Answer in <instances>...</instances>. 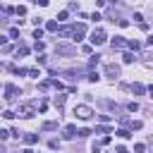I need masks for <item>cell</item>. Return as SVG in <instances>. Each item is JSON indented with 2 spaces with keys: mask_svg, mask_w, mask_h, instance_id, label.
Here are the masks:
<instances>
[{
  "mask_svg": "<svg viewBox=\"0 0 153 153\" xmlns=\"http://www.w3.org/2000/svg\"><path fill=\"white\" fill-rule=\"evenodd\" d=\"M74 115H76L79 120H91V117H93L96 112H93V110H91L88 105H76V108H74Z\"/></svg>",
  "mask_w": 153,
  "mask_h": 153,
  "instance_id": "6da1fadb",
  "label": "cell"
},
{
  "mask_svg": "<svg viewBox=\"0 0 153 153\" xmlns=\"http://www.w3.org/2000/svg\"><path fill=\"white\" fill-rule=\"evenodd\" d=\"M105 41H108L105 31H103V29H93V33H91V43H93V45H103Z\"/></svg>",
  "mask_w": 153,
  "mask_h": 153,
  "instance_id": "7a4b0ae2",
  "label": "cell"
},
{
  "mask_svg": "<svg viewBox=\"0 0 153 153\" xmlns=\"http://www.w3.org/2000/svg\"><path fill=\"white\" fill-rule=\"evenodd\" d=\"M55 53H57V55H74L76 50H74V45H69V43H57V45H55Z\"/></svg>",
  "mask_w": 153,
  "mask_h": 153,
  "instance_id": "3957f363",
  "label": "cell"
},
{
  "mask_svg": "<svg viewBox=\"0 0 153 153\" xmlns=\"http://www.w3.org/2000/svg\"><path fill=\"white\" fill-rule=\"evenodd\" d=\"M84 33H86V24H74V26H72V38H74V41H81Z\"/></svg>",
  "mask_w": 153,
  "mask_h": 153,
  "instance_id": "277c9868",
  "label": "cell"
},
{
  "mask_svg": "<svg viewBox=\"0 0 153 153\" xmlns=\"http://www.w3.org/2000/svg\"><path fill=\"white\" fill-rule=\"evenodd\" d=\"M105 76L117 79V76H120V67H117V65H112V62H105Z\"/></svg>",
  "mask_w": 153,
  "mask_h": 153,
  "instance_id": "5b68a950",
  "label": "cell"
},
{
  "mask_svg": "<svg viewBox=\"0 0 153 153\" xmlns=\"http://www.w3.org/2000/svg\"><path fill=\"white\" fill-rule=\"evenodd\" d=\"M17 93H22V91H19L14 84H7V86H5V100H14Z\"/></svg>",
  "mask_w": 153,
  "mask_h": 153,
  "instance_id": "8992f818",
  "label": "cell"
},
{
  "mask_svg": "<svg viewBox=\"0 0 153 153\" xmlns=\"http://www.w3.org/2000/svg\"><path fill=\"white\" fill-rule=\"evenodd\" d=\"M17 115H22V117H33V105H29V103H24V105H19V110H17Z\"/></svg>",
  "mask_w": 153,
  "mask_h": 153,
  "instance_id": "52a82bcc",
  "label": "cell"
},
{
  "mask_svg": "<svg viewBox=\"0 0 153 153\" xmlns=\"http://www.w3.org/2000/svg\"><path fill=\"white\" fill-rule=\"evenodd\" d=\"M129 41H124V36H115L112 38V48H127Z\"/></svg>",
  "mask_w": 153,
  "mask_h": 153,
  "instance_id": "ba28073f",
  "label": "cell"
},
{
  "mask_svg": "<svg viewBox=\"0 0 153 153\" xmlns=\"http://www.w3.org/2000/svg\"><path fill=\"white\" fill-rule=\"evenodd\" d=\"M76 134H79V131H76V127H74V124H67V127H65V134H62V136H65V139H74Z\"/></svg>",
  "mask_w": 153,
  "mask_h": 153,
  "instance_id": "9c48e42d",
  "label": "cell"
},
{
  "mask_svg": "<svg viewBox=\"0 0 153 153\" xmlns=\"http://www.w3.org/2000/svg\"><path fill=\"white\" fill-rule=\"evenodd\" d=\"M36 141H38V136H36V134H24V143H29V146H33Z\"/></svg>",
  "mask_w": 153,
  "mask_h": 153,
  "instance_id": "30bf717a",
  "label": "cell"
},
{
  "mask_svg": "<svg viewBox=\"0 0 153 153\" xmlns=\"http://www.w3.org/2000/svg\"><path fill=\"white\" fill-rule=\"evenodd\" d=\"M53 129H57V122H43V131H53Z\"/></svg>",
  "mask_w": 153,
  "mask_h": 153,
  "instance_id": "8fae6325",
  "label": "cell"
},
{
  "mask_svg": "<svg viewBox=\"0 0 153 153\" xmlns=\"http://www.w3.org/2000/svg\"><path fill=\"white\" fill-rule=\"evenodd\" d=\"M53 103H55V108H62V105H65V96H55Z\"/></svg>",
  "mask_w": 153,
  "mask_h": 153,
  "instance_id": "7c38bea8",
  "label": "cell"
},
{
  "mask_svg": "<svg viewBox=\"0 0 153 153\" xmlns=\"http://www.w3.org/2000/svg\"><path fill=\"white\" fill-rule=\"evenodd\" d=\"M19 55H22V57L29 55V48H26V45H19V48H17V57H19Z\"/></svg>",
  "mask_w": 153,
  "mask_h": 153,
  "instance_id": "4fadbf2b",
  "label": "cell"
},
{
  "mask_svg": "<svg viewBox=\"0 0 153 153\" xmlns=\"http://www.w3.org/2000/svg\"><path fill=\"white\" fill-rule=\"evenodd\" d=\"M115 134H117V136H120V139H129V136H131V134H129V131H127V129H117V131H115Z\"/></svg>",
  "mask_w": 153,
  "mask_h": 153,
  "instance_id": "5bb4252c",
  "label": "cell"
},
{
  "mask_svg": "<svg viewBox=\"0 0 153 153\" xmlns=\"http://www.w3.org/2000/svg\"><path fill=\"white\" fill-rule=\"evenodd\" d=\"M45 29H48V31H57V22H53V19H50V22L45 24Z\"/></svg>",
  "mask_w": 153,
  "mask_h": 153,
  "instance_id": "9a60e30c",
  "label": "cell"
},
{
  "mask_svg": "<svg viewBox=\"0 0 153 153\" xmlns=\"http://www.w3.org/2000/svg\"><path fill=\"white\" fill-rule=\"evenodd\" d=\"M122 60H124L127 65H129V62H134V53H124V55H122Z\"/></svg>",
  "mask_w": 153,
  "mask_h": 153,
  "instance_id": "2e32d148",
  "label": "cell"
},
{
  "mask_svg": "<svg viewBox=\"0 0 153 153\" xmlns=\"http://www.w3.org/2000/svg\"><path fill=\"white\" fill-rule=\"evenodd\" d=\"M129 127H131V129H141L143 122H141V120H134V122H129Z\"/></svg>",
  "mask_w": 153,
  "mask_h": 153,
  "instance_id": "e0dca14e",
  "label": "cell"
},
{
  "mask_svg": "<svg viewBox=\"0 0 153 153\" xmlns=\"http://www.w3.org/2000/svg\"><path fill=\"white\" fill-rule=\"evenodd\" d=\"M60 36H72V26H65V29H60Z\"/></svg>",
  "mask_w": 153,
  "mask_h": 153,
  "instance_id": "ac0fdd59",
  "label": "cell"
},
{
  "mask_svg": "<svg viewBox=\"0 0 153 153\" xmlns=\"http://www.w3.org/2000/svg\"><path fill=\"white\" fill-rule=\"evenodd\" d=\"M127 48H131V50H139V48H141V43H139V41H129V45H127Z\"/></svg>",
  "mask_w": 153,
  "mask_h": 153,
  "instance_id": "d6986e66",
  "label": "cell"
},
{
  "mask_svg": "<svg viewBox=\"0 0 153 153\" xmlns=\"http://www.w3.org/2000/svg\"><path fill=\"white\" fill-rule=\"evenodd\" d=\"M86 79H88V81H98L100 76H98V72H88V76H86Z\"/></svg>",
  "mask_w": 153,
  "mask_h": 153,
  "instance_id": "ffe728a7",
  "label": "cell"
},
{
  "mask_svg": "<svg viewBox=\"0 0 153 153\" xmlns=\"http://www.w3.org/2000/svg\"><path fill=\"white\" fill-rule=\"evenodd\" d=\"M131 91H134V93H143V91H146V88H143V86H141V84H134V86H131Z\"/></svg>",
  "mask_w": 153,
  "mask_h": 153,
  "instance_id": "44dd1931",
  "label": "cell"
},
{
  "mask_svg": "<svg viewBox=\"0 0 153 153\" xmlns=\"http://www.w3.org/2000/svg\"><path fill=\"white\" fill-rule=\"evenodd\" d=\"M108 131H110V129H108L105 124H100V127H96V134H108Z\"/></svg>",
  "mask_w": 153,
  "mask_h": 153,
  "instance_id": "7402d4cb",
  "label": "cell"
},
{
  "mask_svg": "<svg viewBox=\"0 0 153 153\" xmlns=\"http://www.w3.org/2000/svg\"><path fill=\"white\" fill-rule=\"evenodd\" d=\"M10 38H19V29H17V26L10 29Z\"/></svg>",
  "mask_w": 153,
  "mask_h": 153,
  "instance_id": "603a6c76",
  "label": "cell"
},
{
  "mask_svg": "<svg viewBox=\"0 0 153 153\" xmlns=\"http://www.w3.org/2000/svg\"><path fill=\"white\" fill-rule=\"evenodd\" d=\"M98 120H100V122H103V124H108V122H110V120H112V117H110V115H98Z\"/></svg>",
  "mask_w": 153,
  "mask_h": 153,
  "instance_id": "cb8c5ba5",
  "label": "cell"
},
{
  "mask_svg": "<svg viewBox=\"0 0 153 153\" xmlns=\"http://www.w3.org/2000/svg\"><path fill=\"white\" fill-rule=\"evenodd\" d=\"M10 134H12V131H7V129H0V141H5Z\"/></svg>",
  "mask_w": 153,
  "mask_h": 153,
  "instance_id": "d4e9b609",
  "label": "cell"
},
{
  "mask_svg": "<svg viewBox=\"0 0 153 153\" xmlns=\"http://www.w3.org/2000/svg\"><path fill=\"white\" fill-rule=\"evenodd\" d=\"M33 38H36V41L43 38V29H36V31H33Z\"/></svg>",
  "mask_w": 153,
  "mask_h": 153,
  "instance_id": "484cf974",
  "label": "cell"
},
{
  "mask_svg": "<svg viewBox=\"0 0 153 153\" xmlns=\"http://www.w3.org/2000/svg\"><path fill=\"white\" fill-rule=\"evenodd\" d=\"M98 62H100V55H93V57H91V67H93V65H98Z\"/></svg>",
  "mask_w": 153,
  "mask_h": 153,
  "instance_id": "4316f807",
  "label": "cell"
},
{
  "mask_svg": "<svg viewBox=\"0 0 153 153\" xmlns=\"http://www.w3.org/2000/svg\"><path fill=\"white\" fill-rule=\"evenodd\" d=\"M127 108H129V110H131V112H136V110H139V103H129V105H127Z\"/></svg>",
  "mask_w": 153,
  "mask_h": 153,
  "instance_id": "83f0119b",
  "label": "cell"
},
{
  "mask_svg": "<svg viewBox=\"0 0 153 153\" xmlns=\"http://www.w3.org/2000/svg\"><path fill=\"white\" fill-rule=\"evenodd\" d=\"M2 117H7V120H12V117H14V112H12V110H5V112H2Z\"/></svg>",
  "mask_w": 153,
  "mask_h": 153,
  "instance_id": "f1b7e54d",
  "label": "cell"
},
{
  "mask_svg": "<svg viewBox=\"0 0 153 153\" xmlns=\"http://www.w3.org/2000/svg\"><path fill=\"white\" fill-rule=\"evenodd\" d=\"M48 146H50V148H53V151H55V148H60V143H57V141H55V139H53V141H48Z\"/></svg>",
  "mask_w": 153,
  "mask_h": 153,
  "instance_id": "f546056e",
  "label": "cell"
},
{
  "mask_svg": "<svg viewBox=\"0 0 153 153\" xmlns=\"http://www.w3.org/2000/svg\"><path fill=\"white\" fill-rule=\"evenodd\" d=\"M143 148H146L143 143H136V146H134V151H136V153H143Z\"/></svg>",
  "mask_w": 153,
  "mask_h": 153,
  "instance_id": "4dcf8cb0",
  "label": "cell"
},
{
  "mask_svg": "<svg viewBox=\"0 0 153 153\" xmlns=\"http://www.w3.org/2000/svg\"><path fill=\"white\" fill-rule=\"evenodd\" d=\"M115 153H129V151H127L124 146H117V148H115Z\"/></svg>",
  "mask_w": 153,
  "mask_h": 153,
  "instance_id": "1f68e13d",
  "label": "cell"
},
{
  "mask_svg": "<svg viewBox=\"0 0 153 153\" xmlns=\"http://www.w3.org/2000/svg\"><path fill=\"white\" fill-rule=\"evenodd\" d=\"M148 45H153V36H151V38H148Z\"/></svg>",
  "mask_w": 153,
  "mask_h": 153,
  "instance_id": "d6a6232c",
  "label": "cell"
},
{
  "mask_svg": "<svg viewBox=\"0 0 153 153\" xmlns=\"http://www.w3.org/2000/svg\"><path fill=\"white\" fill-rule=\"evenodd\" d=\"M148 93H151V98H153V86H151V88H148Z\"/></svg>",
  "mask_w": 153,
  "mask_h": 153,
  "instance_id": "836d02e7",
  "label": "cell"
},
{
  "mask_svg": "<svg viewBox=\"0 0 153 153\" xmlns=\"http://www.w3.org/2000/svg\"><path fill=\"white\" fill-rule=\"evenodd\" d=\"M33 153H36V151H33Z\"/></svg>",
  "mask_w": 153,
  "mask_h": 153,
  "instance_id": "e575fe53",
  "label": "cell"
}]
</instances>
